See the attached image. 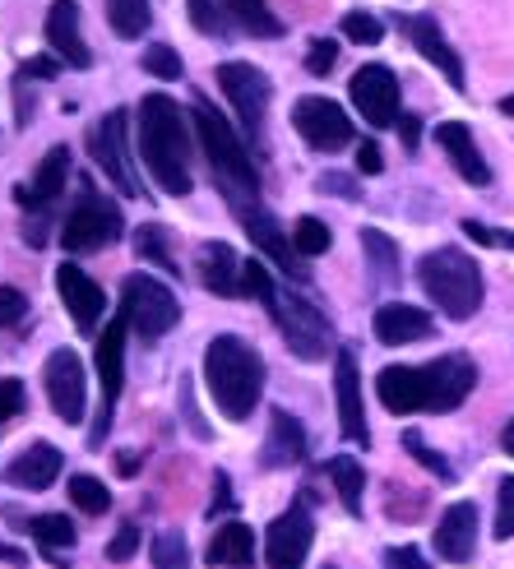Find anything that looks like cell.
Wrapping results in <instances>:
<instances>
[{
    "label": "cell",
    "mask_w": 514,
    "mask_h": 569,
    "mask_svg": "<svg viewBox=\"0 0 514 569\" xmlns=\"http://www.w3.org/2000/svg\"><path fill=\"white\" fill-rule=\"evenodd\" d=\"M70 500L83 509V515H107V509H111V491L102 487L98 477H89V472L70 477Z\"/></svg>",
    "instance_id": "d590c367"
},
{
    "label": "cell",
    "mask_w": 514,
    "mask_h": 569,
    "mask_svg": "<svg viewBox=\"0 0 514 569\" xmlns=\"http://www.w3.org/2000/svg\"><path fill=\"white\" fill-rule=\"evenodd\" d=\"M233 209H237V222L246 227V237H250L255 246H260L274 264H283V269L293 273V278H302V282H306V269H302V254H297L293 237H283L278 218H274V213L260 204V199H237Z\"/></svg>",
    "instance_id": "5bb4252c"
},
{
    "label": "cell",
    "mask_w": 514,
    "mask_h": 569,
    "mask_svg": "<svg viewBox=\"0 0 514 569\" xmlns=\"http://www.w3.org/2000/svg\"><path fill=\"white\" fill-rule=\"evenodd\" d=\"M274 288H278V282L269 278V269H265V264H255V260H246V264H241V292H250L255 301H269V297H274Z\"/></svg>",
    "instance_id": "b9f144b4"
},
{
    "label": "cell",
    "mask_w": 514,
    "mask_h": 569,
    "mask_svg": "<svg viewBox=\"0 0 514 569\" xmlns=\"http://www.w3.org/2000/svg\"><path fill=\"white\" fill-rule=\"evenodd\" d=\"M473 551H477V505L459 500V505H449L436 523V556L449 565H468Z\"/></svg>",
    "instance_id": "ffe728a7"
},
{
    "label": "cell",
    "mask_w": 514,
    "mask_h": 569,
    "mask_svg": "<svg viewBox=\"0 0 514 569\" xmlns=\"http://www.w3.org/2000/svg\"><path fill=\"white\" fill-rule=\"evenodd\" d=\"M348 93H353V102H357L366 126L385 130V126L398 121V79H394L389 66H376V61L362 66L353 74V83H348Z\"/></svg>",
    "instance_id": "9a60e30c"
},
{
    "label": "cell",
    "mask_w": 514,
    "mask_h": 569,
    "mask_svg": "<svg viewBox=\"0 0 514 569\" xmlns=\"http://www.w3.org/2000/svg\"><path fill=\"white\" fill-rule=\"evenodd\" d=\"M464 227V237L468 241H482V246H505V250H514V232H496V227H487V222H459Z\"/></svg>",
    "instance_id": "bcb514c9"
},
{
    "label": "cell",
    "mask_w": 514,
    "mask_h": 569,
    "mask_svg": "<svg viewBox=\"0 0 514 569\" xmlns=\"http://www.w3.org/2000/svg\"><path fill=\"white\" fill-rule=\"evenodd\" d=\"M227 10H233V19L246 28L250 38H283V23L274 19V10L265 6V0H227Z\"/></svg>",
    "instance_id": "1f68e13d"
},
{
    "label": "cell",
    "mask_w": 514,
    "mask_h": 569,
    "mask_svg": "<svg viewBox=\"0 0 514 569\" xmlns=\"http://www.w3.org/2000/svg\"><path fill=\"white\" fill-rule=\"evenodd\" d=\"M362 250H366V260H370V273H376L380 282L385 278H398V246L385 232L366 227V232H362Z\"/></svg>",
    "instance_id": "836d02e7"
},
{
    "label": "cell",
    "mask_w": 514,
    "mask_h": 569,
    "mask_svg": "<svg viewBox=\"0 0 514 569\" xmlns=\"http://www.w3.org/2000/svg\"><path fill=\"white\" fill-rule=\"evenodd\" d=\"M218 89L233 98L237 117H241V130L246 139H260L265 134V111H269V79L255 70V66H218Z\"/></svg>",
    "instance_id": "30bf717a"
},
{
    "label": "cell",
    "mask_w": 514,
    "mask_h": 569,
    "mask_svg": "<svg viewBox=\"0 0 514 569\" xmlns=\"http://www.w3.org/2000/svg\"><path fill=\"white\" fill-rule=\"evenodd\" d=\"M126 320H111V325H102V333H98V380H102V403H107V412L117 408V398H121V371H126Z\"/></svg>",
    "instance_id": "cb8c5ba5"
},
{
    "label": "cell",
    "mask_w": 514,
    "mask_h": 569,
    "mask_svg": "<svg viewBox=\"0 0 514 569\" xmlns=\"http://www.w3.org/2000/svg\"><path fill=\"white\" fill-rule=\"evenodd\" d=\"M265 306L274 310V325H278V333H283V343H288L302 361H320V357L334 348L329 320H325L306 297H297V292H288V288H274V297H269Z\"/></svg>",
    "instance_id": "52a82bcc"
},
{
    "label": "cell",
    "mask_w": 514,
    "mask_h": 569,
    "mask_svg": "<svg viewBox=\"0 0 514 569\" xmlns=\"http://www.w3.org/2000/svg\"><path fill=\"white\" fill-rule=\"evenodd\" d=\"M23 310H28L23 292H19V288H10V282H0V329L19 325V320H23Z\"/></svg>",
    "instance_id": "ee69618b"
},
{
    "label": "cell",
    "mask_w": 514,
    "mask_h": 569,
    "mask_svg": "<svg viewBox=\"0 0 514 569\" xmlns=\"http://www.w3.org/2000/svg\"><path fill=\"white\" fill-rule=\"evenodd\" d=\"M19 412H23V385L6 376V380H0V417L10 421V417H19Z\"/></svg>",
    "instance_id": "c3c4849f"
},
{
    "label": "cell",
    "mask_w": 514,
    "mask_h": 569,
    "mask_svg": "<svg viewBox=\"0 0 514 569\" xmlns=\"http://www.w3.org/2000/svg\"><path fill=\"white\" fill-rule=\"evenodd\" d=\"M325 569H338V565H325Z\"/></svg>",
    "instance_id": "91938a15"
},
{
    "label": "cell",
    "mask_w": 514,
    "mask_h": 569,
    "mask_svg": "<svg viewBox=\"0 0 514 569\" xmlns=\"http://www.w3.org/2000/svg\"><path fill=\"white\" fill-rule=\"evenodd\" d=\"M255 556V532L246 523H223L209 542V565H250Z\"/></svg>",
    "instance_id": "83f0119b"
},
{
    "label": "cell",
    "mask_w": 514,
    "mask_h": 569,
    "mask_svg": "<svg viewBox=\"0 0 514 569\" xmlns=\"http://www.w3.org/2000/svg\"><path fill=\"white\" fill-rule=\"evenodd\" d=\"M199 282H205L214 297H241V264L227 241H209L199 250Z\"/></svg>",
    "instance_id": "4316f807"
},
{
    "label": "cell",
    "mask_w": 514,
    "mask_h": 569,
    "mask_svg": "<svg viewBox=\"0 0 514 569\" xmlns=\"http://www.w3.org/2000/svg\"><path fill=\"white\" fill-rule=\"evenodd\" d=\"M376 338L385 348H408V343H422V338H432V316H426L422 306H408V301H389L376 310V320H370Z\"/></svg>",
    "instance_id": "603a6c76"
},
{
    "label": "cell",
    "mask_w": 514,
    "mask_h": 569,
    "mask_svg": "<svg viewBox=\"0 0 514 569\" xmlns=\"http://www.w3.org/2000/svg\"><path fill=\"white\" fill-rule=\"evenodd\" d=\"M42 380H47L51 412L61 417V421H70V426H79V421H83V403H89V389H83V361H79V352H70V348H56V352L47 357V371H42Z\"/></svg>",
    "instance_id": "4fadbf2b"
},
{
    "label": "cell",
    "mask_w": 514,
    "mask_h": 569,
    "mask_svg": "<svg viewBox=\"0 0 514 569\" xmlns=\"http://www.w3.org/2000/svg\"><path fill=\"white\" fill-rule=\"evenodd\" d=\"M293 126L306 144L320 149V153H343L353 144V121L343 117V107L329 98H302L293 107Z\"/></svg>",
    "instance_id": "8fae6325"
},
{
    "label": "cell",
    "mask_w": 514,
    "mask_h": 569,
    "mask_svg": "<svg viewBox=\"0 0 514 569\" xmlns=\"http://www.w3.org/2000/svg\"><path fill=\"white\" fill-rule=\"evenodd\" d=\"M107 23L117 38H139V33H149L154 6L149 0H107Z\"/></svg>",
    "instance_id": "4dcf8cb0"
},
{
    "label": "cell",
    "mask_w": 514,
    "mask_h": 569,
    "mask_svg": "<svg viewBox=\"0 0 514 569\" xmlns=\"http://www.w3.org/2000/svg\"><path fill=\"white\" fill-rule=\"evenodd\" d=\"M436 144L449 153L454 172H459L468 186H492V167H487V158H482L477 139H473V130L464 121H441L436 126Z\"/></svg>",
    "instance_id": "7402d4cb"
},
{
    "label": "cell",
    "mask_w": 514,
    "mask_h": 569,
    "mask_svg": "<svg viewBox=\"0 0 514 569\" xmlns=\"http://www.w3.org/2000/svg\"><path fill=\"white\" fill-rule=\"evenodd\" d=\"M126 111H107L102 117V126H93V134H89V153H93V162H98V172H107V181L117 186L121 194H130V199H139V172H135V162H130V149H126Z\"/></svg>",
    "instance_id": "9c48e42d"
},
{
    "label": "cell",
    "mask_w": 514,
    "mask_h": 569,
    "mask_svg": "<svg viewBox=\"0 0 514 569\" xmlns=\"http://www.w3.org/2000/svg\"><path fill=\"white\" fill-rule=\"evenodd\" d=\"M343 33H348V42H357V47H376L385 38V23L366 10H348L343 14Z\"/></svg>",
    "instance_id": "8d00e7d4"
},
{
    "label": "cell",
    "mask_w": 514,
    "mask_h": 569,
    "mask_svg": "<svg viewBox=\"0 0 514 569\" xmlns=\"http://www.w3.org/2000/svg\"><path fill=\"white\" fill-rule=\"evenodd\" d=\"M214 487H218V500L209 505V515H223V509H233V491H227V477L223 472L214 477Z\"/></svg>",
    "instance_id": "db71d44e"
},
{
    "label": "cell",
    "mask_w": 514,
    "mask_h": 569,
    "mask_svg": "<svg viewBox=\"0 0 514 569\" xmlns=\"http://www.w3.org/2000/svg\"><path fill=\"white\" fill-rule=\"evenodd\" d=\"M398 130H404V149L413 153L422 144V121L417 117H398Z\"/></svg>",
    "instance_id": "f5cc1de1"
},
{
    "label": "cell",
    "mask_w": 514,
    "mask_h": 569,
    "mask_svg": "<svg viewBox=\"0 0 514 569\" xmlns=\"http://www.w3.org/2000/svg\"><path fill=\"white\" fill-rule=\"evenodd\" d=\"M325 472H329V481H334V491H338L343 509H348V515H362L366 472L357 468V459H348V453H338V459H329V463H325Z\"/></svg>",
    "instance_id": "f1b7e54d"
},
{
    "label": "cell",
    "mask_w": 514,
    "mask_h": 569,
    "mask_svg": "<svg viewBox=\"0 0 514 569\" xmlns=\"http://www.w3.org/2000/svg\"><path fill=\"white\" fill-rule=\"evenodd\" d=\"M121 237V213L111 199L93 194V186H83L79 204L70 209L66 227H61V246L66 250H102Z\"/></svg>",
    "instance_id": "ba28073f"
},
{
    "label": "cell",
    "mask_w": 514,
    "mask_h": 569,
    "mask_svg": "<svg viewBox=\"0 0 514 569\" xmlns=\"http://www.w3.org/2000/svg\"><path fill=\"white\" fill-rule=\"evenodd\" d=\"M51 74H61V56H33V61H23L19 79H51Z\"/></svg>",
    "instance_id": "f907efd6"
},
{
    "label": "cell",
    "mask_w": 514,
    "mask_h": 569,
    "mask_svg": "<svg viewBox=\"0 0 514 569\" xmlns=\"http://www.w3.org/2000/svg\"><path fill=\"white\" fill-rule=\"evenodd\" d=\"M135 468H139L135 453H121V459H117V472H121V477H135Z\"/></svg>",
    "instance_id": "11a10c76"
},
{
    "label": "cell",
    "mask_w": 514,
    "mask_h": 569,
    "mask_svg": "<svg viewBox=\"0 0 514 569\" xmlns=\"http://www.w3.org/2000/svg\"><path fill=\"white\" fill-rule=\"evenodd\" d=\"M334 61H338V47H334L329 38H325V42H310V51H306V70H310V74H329Z\"/></svg>",
    "instance_id": "7dc6e473"
},
{
    "label": "cell",
    "mask_w": 514,
    "mask_h": 569,
    "mask_svg": "<svg viewBox=\"0 0 514 569\" xmlns=\"http://www.w3.org/2000/svg\"><path fill=\"white\" fill-rule=\"evenodd\" d=\"M139 153L162 194H190V134L181 107L149 93L139 98Z\"/></svg>",
    "instance_id": "7a4b0ae2"
},
{
    "label": "cell",
    "mask_w": 514,
    "mask_h": 569,
    "mask_svg": "<svg viewBox=\"0 0 514 569\" xmlns=\"http://www.w3.org/2000/svg\"><path fill=\"white\" fill-rule=\"evenodd\" d=\"M205 385L209 398L218 403V412L227 421H246L255 408H260L265 393V361L246 338L237 333H218L205 348Z\"/></svg>",
    "instance_id": "3957f363"
},
{
    "label": "cell",
    "mask_w": 514,
    "mask_h": 569,
    "mask_svg": "<svg viewBox=\"0 0 514 569\" xmlns=\"http://www.w3.org/2000/svg\"><path fill=\"white\" fill-rule=\"evenodd\" d=\"M66 177H70V149L61 144V149H51V153L38 162L33 181H28V186H14V204H19L23 213H47L56 199H61Z\"/></svg>",
    "instance_id": "d6986e66"
},
{
    "label": "cell",
    "mask_w": 514,
    "mask_h": 569,
    "mask_svg": "<svg viewBox=\"0 0 514 569\" xmlns=\"http://www.w3.org/2000/svg\"><path fill=\"white\" fill-rule=\"evenodd\" d=\"M501 111H505V117H514V93H510V98H501Z\"/></svg>",
    "instance_id": "680465c9"
},
{
    "label": "cell",
    "mask_w": 514,
    "mask_h": 569,
    "mask_svg": "<svg viewBox=\"0 0 514 569\" xmlns=\"http://www.w3.org/2000/svg\"><path fill=\"white\" fill-rule=\"evenodd\" d=\"M135 250L145 254V260H154L158 269H167L171 278H177V254H171V237H167V227H158V222L135 227Z\"/></svg>",
    "instance_id": "d6a6232c"
},
{
    "label": "cell",
    "mask_w": 514,
    "mask_h": 569,
    "mask_svg": "<svg viewBox=\"0 0 514 569\" xmlns=\"http://www.w3.org/2000/svg\"><path fill=\"white\" fill-rule=\"evenodd\" d=\"M357 172H366V177L380 172V149L370 144V139H366V144H357Z\"/></svg>",
    "instance_id": "816d5d0a"
},
{
    "label": "cell",
    "mask_w": 514,
    "mask_h": 569,
    "mask_svg": "<svg viewBox=\"0 0 514 569\" xmlns=\"http://www.w3.org/2000/svg\"><path fill=\"white\" fill-rule=\"evenodd\" d=\"M306 459V426L293 417V412H274L269 417V440H265V453H260V463L265 468H293Z\"/></svg>",
    "instance_id": "484cf974"
},
{
    "label": "cell",
    "mask_w": 514,
    "mask_h": 569,
    "mask_svg": "<svg viewBox=\"0 0 514 569\" xmlns=\"http://www.w3.org/2000/svg\"><path fill=\"white\" fill-rule=\"evenodd\" d=\"M121 320L139 333V338H162L167 329H177L181 320V301L171 297V288L154 273H130L121 282Z\"/></svg>",
    "instance_id": "8992f818"
},
{
    "label": "cell",
    "mask_w": 514,
    "mask_h": 569,
    "mask_svg": "<svg viewBox=\"0 0 514 569\" xmlns=\"http://www.w3.org/2000/svg\"><path fill=\"white\" fill-rule=\"evenodd\" d=\"M501 449H505V453H510V459H514V421H510V426H505V431H501Z\"/></svg>",
    "instance_id": "9f6ffc18"
},
{
    "label": "cell",
    "mask_w": 514,
    "mask_h": 569,
    "mask_svg": "<svg viewBox=\"0 0 514 569\" xmlns=\"http://www.w3.org/2000/svg\"><path fill=\"white\" fill-rule=\"evenodd\" d=\"M477 385V366L464 352L436 357L432 366H385L376 376L380 403L398 417L408 412H454L473 393Z\"/></svg>",
    "instance_id": "6da1fadb"
},
{
    "label": "cell",
    "mask_w": 514,
    "mask_h": 569,
    "mask_svg": "<svg viewBox=\"0 0 514 569\" xmlns=\"http://www.w3.org/2000/svg\"><path fill=\"white\" fill-rule=\"evenodd\" d=\"M186 6H190V23L205 38H233V28H227V19H233L227 0H186Z\"/></svg>",
    "instance_id": "e575fe53"
},
{
    "label": "cell",
    "mask_w": 514,
    "mask_h": 569,
    "mask_svg": "<svg viewBox=\"0 0 514 569\" xmlns=\"http://www.w3.org/2000/svg\"><path fill=\"white\" fill-rule=\"evenodd\" d=\"M56 292H61V301H66V310H70V320H75L79 333H89V338L102 333L98 320H102V310H107V297H102V288L79 264H61V269H56Z\"/></svg>",
    "instance_id": "2e32d148"
},
{
    "label": "cell",
    "mask_w": 514,
    "mask_h": 569,
    "mask_svg": "<svg viewBox=\"0 0 514 569\" xmlns=\"http://www.w3.org/2000/svg\"><path fill=\"white\" fill-rule=\"evenodd\" d=\"M145 70L154 74V79H181V56H177V47H167V42H154L149 51H145Z\"/></svg>",
    "instance_id": "60d3db41"
},
{
    "label": "cell",
    "mask_w": 514,
    "mask_h": 569,
    "mask_svg": "<svg viewBox=\"0 0 514 569\" xmlns=\"http://www.w3.org/2000/svg\"><path fill=\"white\" fill-rule=\"evenodd\" d=\"M28 532L42 542V551H47V560L51 565H66V547H75V523L70 519H61V515H38V519H28Z\"/></svg>",
    "instance_id": "f546056e"
},
{
    "label": "cell",
    "mask_w": 514,
    "mask_h": 569,
    "mask_svg": "<svg viewBox=\"0 0 514 569\" xmlns=\"http://www.w3.org/2000/svg\"><path fill=\"white\" fill-rule=\"evenodd\" d=\"M334 393H338V426L343 436L366 445V408H362V366H357V352H334Z\"/></svg>",
    "instance_id": "e0dca14e"
},
{
    "label": "cell",
    "mask_w": 514,
    "mask_h": 569,
    "mask_svg": "<svg viewBox=\"0 0 514 569\" xmlns=\"http://www.w3.org/2000/svg\"><path fill=\"white\" fill-rule=\"evenodd\" d=\"M135 547H139V523H121L117 537H111V547H107V560L126 565V560L135 556Z\"/></svg>",
    "instance_id": "f6af8a7d"
},
{
    "label": "cell",
    "mask_w": 514,
    "mask_h": 569,
    "mask_svg": "<svg viewBox=\"0 0 514 569\" xmlns=\"http://www.w3.org/2000/svg\"><path fill=\"white\" fill-rule=\"evenodd\" d=\"M404 449L413 453V459H417V463H422L426 472H436L441 481H454V468L445 463V453H436V449H432V445H426V440H422L417 431H408V436H404Z\"/></svg>",
    "instance_id": "ab89813d"
},
{
    "label": "cell",
    "mask_w": 514,
    "mask_h": 569,
    "mask_svg": "<svg viewBox=\"0 0 514 569\" xmlns=\"http://www.w3.org/2000/svg\"><path fill=\"white\" fill-rule=\"evenodd\" d=\"M310 542H316L310 509L306 505H288L269 523V532H265V560H269V569H302L306 556H310Z\"/></svg>",
    "instance_id": "7c38bea8"
},
{
    "label": "cell",
    "mask_w": 514,
    "mask_h": 569,
    "mask_svg": "<svg viewBox=\"0 0 514 569\" xmlns=\"http://www.w3.org/2000/svg\"><path fill=\"white\" fill-rule=\"evenodd\" d=\"M385 569H432V565H426V556L417 547H394V551H385Z\"/></svg>",
    "instance_id": "681fc988"
},
{
    "label": "cell",
    "mask_w": 514,
    "mask_h": 569,
    "mask_svg": "<svg viewBox=\"0 0 514 569\" xmlns=\"http://www.w3.org/2000/svg\"><path fill=\"white\" fill-rule=\"evenodd\" d=\"M496 537L501 542L514 537V477H505L501 491H496Z\"/></svg>",
    "instance_id": "7bdbcfd3"
},
{
    "label": "cell",
    "mask_w": 514,
    "mask_h": 569,
    "mask_svg": "<svg viewBox=\"0 0 514 569\" xmlns=\"http://www.w3.org/2000/svg\"><path fill=\"white\" fill-rule=\"evenodd\" d=\"M417 282L422 292L436 301V310L445 320H473L477 306H482V269L477 260L459 246H441V250H426L417 260Z\"/></svg>",
    "instance_id": "277c9868"
},
{
    "label": "cell",
    "mask_w": 514,
    "mask_h": 569,
    "mask_svg": "<svg viewBox=\"0 0 514 569\" xmlns=\"http://www.w3.org/2000/svg\"><path fill=\"white\" fill-rule=\"evenodd\" d=\"M47 42H51V51L61 56L66 66H75V70L93 66V51H89V42H83V33H79V6H75V0H51V10H47Z\"/></svg>",
    "instance_id": "44dd1931"
},
{
    "label": "cell",
    "mask_w": 514,
    "mask_h": 569,
    "mask_svg": "<svg viewBox=\"0 0 514 569\" xmlns=\"http://www.w3.org/2000/svg\"><path fill=\"white\" fill-rule=\"evenodd\" d=\"M398 28L408 33V42L432 61L441 74H445V83L449 89H464V61H459V51H454L449 42H445V33H441V23L436 19H426V14H404L398 19Z\"/></svg>",
    "instance_id": "ac0fdd59"
},
{
    "label": "cell",
    "mask_w": 514,
    "mask_h": 569,
    "mask_svg": "<svg viewBox=\"0 0 514 569\" xmlns=\"http://www.w3.org/2000/svg\"><path fill=\"white\" fill-rule=\"evenodd\" d=\"M61 468H66V459H61V449L56 445H47V440H38V445H28L19 459L10 463V481L14 487H23V491H47L56 477H61Z\"/></svg>",
    "instance_id": "d4e9b609"
},
{
    "label": "cell",
    "mask_w": 514,
    "mask_h": 569,
    "mask_svg": "<svg viewBox=\"0 0 514 569\" xmlns=\"http://www.w3.org/2000/svg\"><path fill=\"white\" fill-rule=\"evenodd\" d=\"M154 569H190L186 537L181 532H158L154 537Z\"/></svg>",
    "instance_id": "74e56055"
},
{
    "label": "cell",
    "mask_w": 514,
    "mask_h": 569,
    "mask_svg": "<svg viewBox=\"0 0 514 569\" xmlns=\"http://www.w3.org/2000/svg\"><path fill=\"white\" fill-rule=\"evenodd\" d=\"M329 227L320 222V218H302L297 222V232H293V246H297V254H325L329 250Z\"/></svg>",
    "instance_id": "f35d334b"
},
{
    "label": "cell",
    "mask_w": 514,
    "mask_h": 569,
    "mask_svg": "<svg viewBox=\"0 0 514 569\" xmlns=\"http://www.w3.org/2000/svg\"><path fill=\"white\" fill-rule=\"evenodd\" d=\"M190 126H195L199 149H205L209 167L218 172L223 190L233 194V204H237V199H255V190H260V177H255V162H250V153H246V139H241L233 126H227L223 111L199 98V102L190 107Z\"/></svg>",
    "instance_id": "5b68a950"
},
{
    "label": "cell",
    "mask_w": 514,
    "mask_h": 569,
    "mask_svg": "<svg viewBox=\"0 0 514 569\" xmlns=\"http://www.w3.org/2000/svg\"><path fill=\"white\" fill-rule=\"evenodd\" d=\"M0 560H10V565H23V556H19V551H10L6 542H0Z\"/></svg>",
    "instance_id": "6f0895ef"
}]
</instances>
